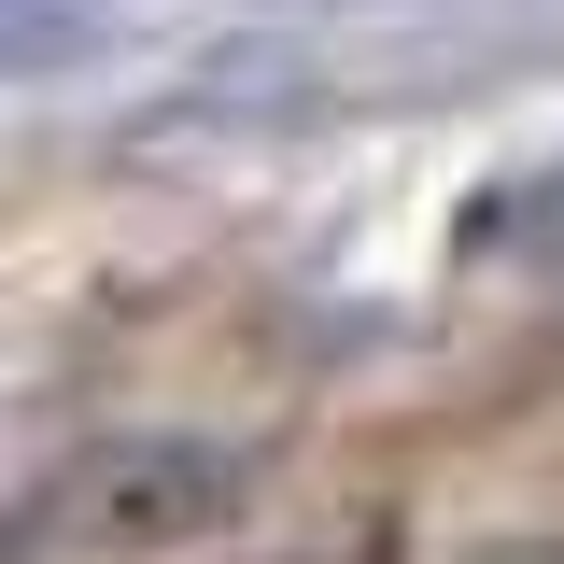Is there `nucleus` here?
<instances>
[{
  "mask_svg": "<svg viewBox=\"0 0 564 564\" xmlns=\"http://www.w3.org/2000/svg\"><path fill=\"white\" fill-rule=\"evenodd\" d=\"M254 494L226 437H99L14 494V551H198Z\"/></svg>",
  "mask_w": 564,
  "mask_h": 564,
  "instance_id": "1",
  "label": "nucleus"
},
{
  "mask_svg": "<svg viewBox=\"0 0 564 564\" xmlns=\"http://www.w3.org/2000/svg\"><path fill=\"white\" fill-rule=\"evenodd\" d=\"M466 240H480V254H508V269H551V282H564V155H551V170H522V184H508Z\"/></svg>",
  "mask_w": 564,
  "mask_h": 564,
  "instance_id": "2",
  "label": "nucleus"
}]
</instances>
